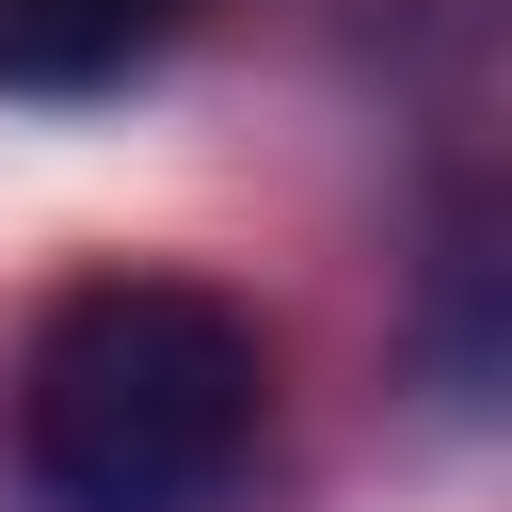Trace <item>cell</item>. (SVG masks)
I'll return each mask as SVG.
<instances>
[{
	"mask_svg": "<svg viewBox=\"0 0 512 512\" xmlns=\"http://www.w3.org/2000/svg\"><path fill=\"white\" fill-rule=\"evenodd\" d=\"M256 416H272V352L192 272L64 288L16 368V464L48 512H224V480L256 464Z\"/></svg>",
	"mask_w": 512,
	"mask_h": 512,
	"instance_id": "6da1fadb",
	"label": "cell"
},
{
	"mask_svg": "<svg viewBox=\"0 0 512 512\" xmlns=\"http://www.w3.org/2000/svg\"><path fill=\"white\" fill-rule=\"evenodd\" d=\"M176 32V0H0V96H96Z\"/></svg>",
	"mask_w": 512,
	"mask_h": 512,
	"instance_id": "7a4b0ae2",
	"label": "cell"
}]
</instances>
